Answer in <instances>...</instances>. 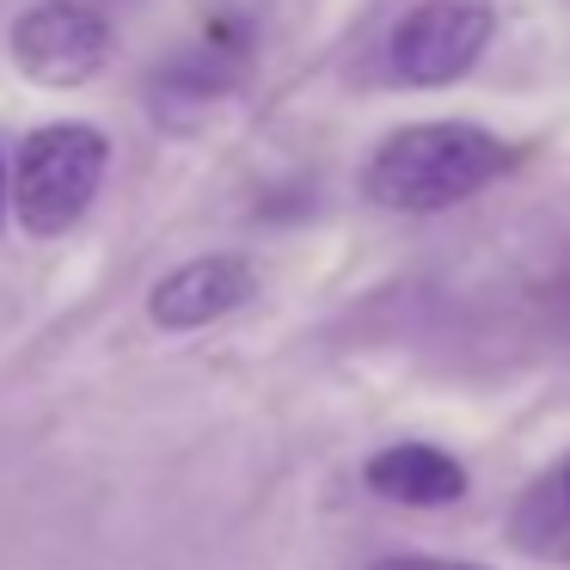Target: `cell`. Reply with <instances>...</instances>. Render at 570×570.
<instances>
[{"label": "cell", "mask_w": 570, "mask_h": 570, "mask_svg": "<svg viewBox=\"0 0 570 570\" xmlns=\"http://www.w3.org/2000/svg\"><path fill=\"white\" fill-rule=\"evenodd\" d=\"M374 570H484V564H460V558H386Z\"/></svg>", "instance_id": "9c48e42d"}, {"label": "cell", "mask_w": 570, "mask_h": 570, "mask_svg": "<svg viewBox=\"0 0 570 570\" xmlns=\"http://www.w3.org/2000/svg\"><path fill=\"white\" fill-rule=\"evenodd\" d=\"M258 295V276H252L246 258H190L178 264L173 276H160L148 313L160 332H197V325H215L227 313H239L246 301Z\"/></svg>", "instance_id": "8992f818"}, {"label": "cell", "mask_w": 570, "mask_h": 570, "mask_svg": "<svg viewBox=\"0 0 570 570\" xmlns=\"http://www.w3.org/2000/svg\"><path fill=\"white\" fill-rule=\"evenodd\" d=\"M368 491L405 509H442L466 497V466L430 442H393L368 460Z\"/></svg>", "instance_id": "52a82bcc"}, {"label": "cell", "mask_w": 570, "mask_h": 570, "mask_svg": "<svg viewBox=\"0 0 570 570\" xmlns=\"http://www.w3.org/2000/svg\"><path fill=\"white\" fill-rule=\"evenodd\" d=\"M0 222H7V160H0Z\"/></svg>", "instance_id": "30bf717a"}, {"label": "cell", "mask_w": 570, "mask_h": 570, "mask_svg": "<svg viewBox=\"0 0 570 570\" xmlns=\"http://www.w3.org/2000/svg\"><path fill=\"white\" fill-rule=\"evenodd\" d=\"M515 540L528 552H570V460H558L515 509Z\"/></svg>", "instance_id": "ba28073f"}, {"label": "cell", "mask_w": 570, "mask_h": 570, "mask_svg": "<svg viewBox=\"0 0 570 570\" xmlns=\"http://www.w3.org/2000/svg\"><path fill=\"white\" fill-rule=\"evenodd\" d=\"M491 43L484 0H417L386 38V68L405 87H454Z\"/></svg>", "instance_id": "3957f363"}, {"label": "cell", "mask_w": 570, "mask_h": 570, "mask_svg": "<svg viewBox=\"0 0 570 570\" xmlns=\"http://www.w3.org/2000/svg\"><path fill=\"white\" fill-rule=\"evenodd\" d=\"M111 56V26L80 0H38L13 26V62L38 87H87Z\"/></svg>", "instance_id": "277c9868"}, {"label": "cell", "mask_w": 570, "mask_h": 570, "mask_svg": "<svg viewBox=\"0 0 570 570\" xmlns=\"http://www.w3.org/2000/svg\"><path fill=\"white\" fill-rule=\"evenodd\" d=\"M111 173V141L92 124H50L19 148V166L7 173V209H19V227L38 239H56L87 222Z\"/></svg>", "instance_id": "7a4b0ae2"}, {"label": "cell", "mask_w": 570, "mask_h": 570, "mask_svg": "<svg viewBox=\"0 0 570 570\" xmlns=\"http://www.w3.org/2000/svg\"><path fill=\"white\" fill-rule=\"evenodd\" d=\"M246 56H252V26L246 19H215L203 43H190V50H178L173 62L154 68V80H148L154 111H160L166 124H185L190 111L222 105L227 92L239 87V75H246Z\"/></svg>", "instance_id": "5b68a950"}, {"label": "cell", "mask_w": 570, "mask_h": 570, "mask_svg": "<svg viewBox=\"0 0 570 570\" xmlns=\"http://www.w3.org/2000/svg\"><path fill=\"white\" fill-rule=\"evenodd\" d=\"M509 160H515L509 141L479 124H411L374 148V160L362 166V190L381 209L435 215L497 185L509 173Z\"/></svg>", "instance_id": "6da1fadb"}]
</instances>
